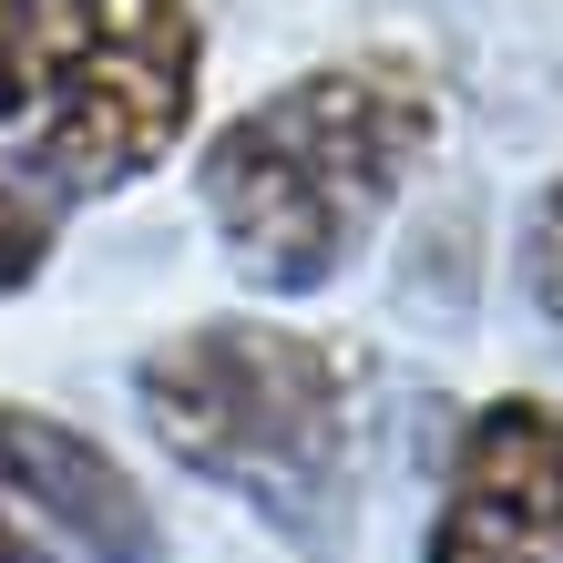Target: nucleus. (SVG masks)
<instances>
[{"instance_id":"6e6552de","label":"nucleus","mask_w":563,"mask_h":563,"mask_svg":"<svg viewBox=\"0 0 563 563\" xmlns=\"http://www.w3.org/2000/svg\"><path fill=\"white\" fill-rule=\"evenodd\" d=\"M31 113V62H21V31H11V0H0V123Z\"/></svg>"},{"instance_id":"f257e3e1","label":"nucleus","mask_w":563,"mask_h":563,"mask_svg":"<svg viewBox=\"0 0 563 563\" xmlns=\"http://www.w3.org/2000/svg\"><path fill=\"white\" fill-rule=\"evenodd\" d=\"M430 154H441V82L410 52H349L225 113L195 154V195L225 267L256 297H318L389 225Z\"/></svg>"},{"instance_id":"39448f33","label":"nucleus","mask_w":563,"mask_h":563,"mask_svg":"<svg viewBox=\"0 0 563 563\" xmlns=\"http://www.w3.org/2000/svg\"><path fill=\"white\" fill-rule=\"evenodd\" d=\"M0 503L62 563H164L154 492L42 400H0Z\"/></svg>"},{"instance_id":"20e7f679","label":"nucleus","mask_w":563,"mask_h":563,"mask_svg":"<svg viewBox=\"0 0 563 563\" xmlns=\"http://www.w3.org/2000/svg\"><path fill=\"white\" fill-rule=\"evenodd\" d=\"M420 563H563V410L503 389L461 420Z\"/></svg>"},{"instance_id":"0eeeda50","label":"nucleus","mask_w":563,"mask_h":563,"mask_svg":"<svg viewBox=\"0 0 563 563\" xmlns=\"http://www.w3.org/2000/svg\"><path fill=\"white\" fill-rule=\"evenodd\" d=\"M522 297H533V308H543V328L563 339V175L543 185L533 225H522Z\"/></svg>"},{"instance_id":"1a4fd4ad","label":"nucleus","mask_w":563,"mask_h":563,"mask_svg":"<svg viewBox=\"0 0 563 563\" xmlns=\"http://www.w3.org/2000/svg\"><path fill=\"white\" fill-rule=\"evenodd\" d=\"M0 563H62V553H52L42 533H31V522H21L11 503H0Z\"/></svg>"},{"instance_id":"f03ea898","label":"nucleus","mask_w":563,"mask_h":563,"mask_svg":"<svg viewBox=\"0 0 563 563\" xmlns=\"http://www.w3.org/2000/svg\"><path fill=\"white\" fill-rule=\"evenodd\" d=\"M134 410L195 482L339 563L358 533V358L287 318H195L134 358Z\"/></svg>"},{"instance_id":"7ed1b4c3","label":"nucleus","mask_w":563,"mask_h":563,"mask_svg":"<svg viewBox=\"0 0 563 563\" xmlns=\"http://www.w3.org/2000/svg\"><path fill=\"white\" fill-rule=\"evenodd\" d=\"M31 62V175L52 195H134L185 154L206 103L195 0H11Z\"/></svg>"},{"instance_id":"423d86ee","label":"nucleus","mask_w":563,"mask_h":563,"mask_svg":"<svg viewBox=\"0 0 563 563\" xmlns=\"http://www.w3.org/2000/svg\"><path fill=\"white\" fill-rule=\"evenodd\" d=\"M62 246V195L31 164H0V297H21Z\"/></svg>"}]
</instances>
